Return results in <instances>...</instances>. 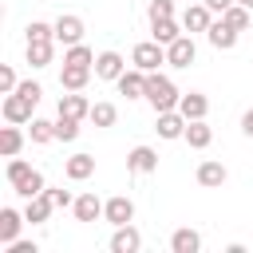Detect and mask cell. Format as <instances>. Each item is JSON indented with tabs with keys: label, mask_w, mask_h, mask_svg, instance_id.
<instances>
[{
	"label": "cell",
	"mask_w": 253,
	"mask_h": 253,
	"mask_svg": "<svg viewBox=\"0 0 253 253\" xmlns=\"http://www.w3.org/2000/svg\"><path fill=\"white\" fill-rule=\"evenodd\" d=\"M4 249H8V253H40V245H36V241H24V237H16V241L4 245Z\"/></svg>",
	"instance_id": "obj_38"
},
{
	"label": "cell",
	"mask_w": 253,
	"mask_h": 253,
	"mask_svg": "<svg viewBox=\"0 0 253 253\" xmlns=\"http://www.w3.org/2000/svg\"><path fill=\"white\" fill-rule=\"evenodd\" d=\"M28 138H32L36 146H47V142H55V119H32V130H28Z\"/></svg>",
	"instance_id": "obj_28"
},
{
	"label": "cell",
	"mask_w": 253,
	"mask_h": 253,
	"mask_svg": "<svg viewBox=\"0 0 253 253\" xmlns=\"http://www.w3.org/2000/svg\"><path fill=\"white\" fill-rule=\"evenodd\" d=\"M178 99H182V91L174 87L170 75H162V71H146V103L154 107V115H158V111H174Z\"/></svg>",
	"instance_id": "obj_1"
},
{
	"label": "cell",
	"mask_w": 253,
	"mask_h": 253,
	"mask_svg": "<svg viewBox=\"0 0 253 253\" xmlns=\"http://www.w3.org/2000/svg\"><path fill=\"white\" fill-rule=\"evenodd\" d=\"M210 24H213V12L206 8V0H198V4H190L186 12H182V28L194 36V32H210Z\"/></svg>",
	"instance_id": "obj_14"
},
{
	"label": "cell",
	"mask_w": 253,
	"mask_h": 253,
	"mask_svg": "<svg viewBox=\"0 0 253 253\" xmlns=\"http://www.w3.org/2000/svg\"><path fill=\"white\" fill-rule=\"evenodd\" d=\"M178 36H186V28H182V20H150V40H158V43H174Z\"/></svg>",
	"instance_id": "obj_21"
},
{
	"label": "cell",
	"mask_w": 253,
	"mask_h": 253,
	"mask_svg": "<svg viewBox=\"0 0 253 253\" xmlns=\"http://www.w3.org/2000/svg\"><path fill=\"white\" fill-rule=\"evenodd\" d=\"M229 4H237V0H206V8H210V12H217V16H221Z\"/></svg>",
	"instance_id": "obj_39"
},
{
	"label": "cell",
	"mask_w": 253,
	"mask_h": 253,
	"mask_svg": "<svg viewBox=\"0 0 253 253\" xmlns=\"http://www.w3.org/2000/svg\"><path fill=\"white\" fill-rule=\"evenodd\" d=\"M194 178H198L202 190H221L225 178H229V170H225L217 158H206V162H198V174H194Z\"/></svg>",
	"instance_id": "obj_10"
},
{
	"label": "cell",
	"mask_w": 253,
	"mask_h": 253,
	"mask_svg": "<svg viewBox=\"0 0 253 253\" xmlns=\"http://www.w3.org/2000/svg\"><path fill=\"white\" fill-rule=\"evenodd\" d=\"M237 4H245V8H249V12H253V0H237Z\"/></svg>",
	"instance_id": "obj_41"
},
{
	"label": "cell",
	"mask_w": 253,
	"mask_h": 253,
	"mask_svg": "<svg viewBox=\"0 0 253 253\" xmlns=\"http://www.w3.org/2000/svg\"><path fill=\"white\" fill-rule=\"evenodd\" d=\"M24 213L20 210H12V206H4L0 210V245H12L16 237H20V229H24Z\"/></svg>",
	"instance_id": "obj_16"
},
{
	"label": "cell",
	"mask_w": 253,
	"mask_h": 253,
	"mask_svg": "<svg viewBox=\"0 0 253 253\" xmlns=\"http://www.w3.org/2000/svg\"><path fill=\"white\" fill-rule=\"evenodd\" d=\"M142 249V233L126 221V225H115L111 233V253H138Z\"/></svg>",
	"instance_id": "obj_13"
},
{
	"label": "cell",
	"mask_w": 253,
	"mask_h": 253,
	"mask_svg": "<svg viewBox=\"0 0 253 253\" xmlns=\"http://www.w3.org/2000/svg\"><path fill=\"white\" fill-rule=\"evenodd\" d=\"M75 138H79V119L55 115V142H75Z\"/></svg>",
	"instance_id": "obj_31"
},
{
	"label": "cell",
	"mask_w": 253,
	"mask_h": 253,
	"mask_svg": "<svg viewBox=\"0 0 253 253\" xmlns=\"http://www.w3.org/2000/svg\"><path fill=\"white\" fill-rule=\"evenodd\" d=\"M186 115L174 107V111H158L154 115V130H158V138H166V142H174V138H186Z\"/></svg>",
	"instance_id": "obj_4"
},
{
	"label": "cell",
	"mask_w": 253,
	"mask_h": 253,
	"mask_svg": "<svg viewBox=\"0 0 253 253\" xmlns=\"http://www.w3.org/2000/svg\"><path fill=\"white\" fill-rule=\"evenodd\" d=\"M83 16H75V12H63L59 20H55V43H63V47H71V43H83Z\"/></svg>",
	"instance_id": "obj_5"
},
{
	"label": "cell",
	"mask_w": 253,
	"mask_h": 253,
	"mask_svg": "<svg viewBox=\"0 0 253 253\" xmlns=\"http://www.w3.org/2000/svg\"><path fill=\"white\" fill-rule=\"evenodd\" d=\"M194 59H198L194 36H178L174 43H166V63H170V67H190Z\"/></svg>",
	"instance_id": "obj_6"
},
{
	"label": "cell",
	"mask_w": 253,
	"mask_h": 253,
	"mask_svg": "<svg viewBox=\"0 0 253 253\" xmlns=\"http://www.w3.org/2000/svg\"><path fill=\"white\" fill-rule=\"evenodd\" d=\"M51 210H55V202H51L47 194H36V198H28V206H24V217H28L32 225H43V221L51 217Z\"/></svg>",
	"instance_id": "obj_24"
},
{
	"label": "cell",
	"mask_w": 253,
	"mask_h": 253,
	"mask_svg": "<svg viewBox=\"0 0 253 253\" xmlns=\"http://www.w3.org/2000/svg\"><path fill=\"white\" fill-rule=\"evenodd\" d=\"M20 150H24V130H20V123L0 126V154H4V158H16Z\"/></svg>",
	"instance_id": "obj_23"
},
{
	"label": "cell",
	"mask_w": 253,
	"mask_h": 253,
	"mask_svg": "<svg viewBox=\"0 0 253 253\" xmlns=\"http://www.w3.org/2000/svg\"><path fill=\"white\" fill-rule=\"evenodd\" d=\"M63 63H71V67H95V51L87 43H71L63 51Z\"/></svg>",
	"instance_id": "obj_30"
},
{
	"label": "cell",
	"mask_w": 253,
	"mask_h": 253,
	"mask_svg": "<svg viewBox=\"0 0 253 253\" xmlns=\"http://www.w3.org/2000/svg\"><path fill=\"white\" fill-rule=\"evenodd\" d=\"M71 210H75V221H99L103 217V202L95 194H79Z\"/></svg>",
	"instance_id": "obj_25"
},
{
	"label": "cell",
	"mask_w": 253,
	"mask_h": 253,
	"mask_svg": "<svg viewBox=\"0 0 253 253\" xmlns=\"http://www.w3.org/2000/svg\"><path fill=\"white\" fill-rule=\"evenodd\" d=\"M186 142H190V150H206V146L213 142V126H210L206 119L186 123Z\"/></svg>",
	"instance_id": "obj_22"
},
{
	"label": "cell",
	"mask_w": 253,
	"mask_h": 253,
	"mask_svg": "<svg viewBox=\"0 0 253 253\" xmlns=\"http://www.w3.org/2000/svg\"><path fill=\"white\" fill-rule=\"evenodd\" d=\"M63 174H67V182H87L91 174H95V154H71L67 162H63Z\"/></svg>",
	"instance_id": "obj_15"
},
{
	"label": "cell",
	"mask_w": 253,
	"mask_h": 253,
	"mask_svg": "<svg viewBox=\"0 0 253 253\" xmlns=\"http://www.w3.org/2000/svg\"><path fill=\"white\" fill-rule=\"evenodd\" d=\"M20 87V79H16V67L12 63H0V95H12Z\"/></svg>",
	"instance_id": "obj_34"
},
{
	"label": "cell",
	"mask_w": 253,
	"mask_h": 253,
	"mask_svg": "<svg viewBox=\"0 0 253 253\" xmlns=\"http://www.w3.org/2000/svg\"><path fill=\"white\" fill-rule=\"evenodd\" d=\"M130 63L142 67V71H158V67L166 63V43H158V40L134 43V47H130Z\"/></svg>",
	"instance_id": "obj_2"
},
{
	"label": "cell",
	"mask_w": 253,
	"mask_h": 253,
	"mask_svg": "<svg viewBox=\"0 0 253 253\" xmlns=\"http://www.w3.org/2000/svg\"><path fill=\"white\" fill-rule=\"evenodd\" d=\"M178 111L194 123V119H206L210 115V99L202 95V91H182V99H178Z\"/></svg>",
	"instance_id": "obj_17"
},
{
	"label": "cell",
	"mask_w": 253,
	"mask_h": 253,
	"mask_svg": "<svg viewBox=\"0 0 253 253\" xmlns=\"http://www.w3.org/2000/svg\"><path fill=\"white\" fill-rule=\"evenodd\" d=\"M123 71H126V59H123L119 51H99V55H95V79L115 83Z\"/></svg>",
	"instance_id": "obj_12"
},
{
	"label": "cell",
	"mask_w": 253,
	"mask_h": 253,
	"mask_svg": "<svg viewBox=\"0 0 253 253\" xmlns=\"http://www.w3.org/2000/svg\"><path fill=\"white\" fill-rule=\"evenodd\" d=\"M126 170H130V174H154V170H158V150L146 146V142H142V146H130V150H126Z\"/></svg>",
	"instance_id": "obj_8"
},
{
	"label": "cell",
	"mask_w": 253,
	"mask_h": 253,
	"mask_svg": "<svg viewBox=\"0 0 253 253\" xmlns=\"http://www.w3.org/2000/svg\"><path fill=\"white\" fill-rule=\"evenodd\" d=\"M91 71H95V67H71V63H63V71H59V87H63V91H87Z\"/></svg>",
	"instance_id": "obj_18"
},
{
	"label": "cell",
	"mask_w": 253,
	"mask_h": 253,
	"mask_svg": "<svg viewBox=\"0 0 253 253\" xmlns=\"http://www.w3.org/2000/svg\"><path fill=\"white\" fill-rule=\"evenodd\" d=\"M198 249H202V233L198 229L182 225V229L170 233V253H198Z\"/></svg>",
	"instance_id": "obj_20"
},
{
	"label": "cell",
	"mask_w": 253,
	"mask_h": 253,
	"mask_svg": "<svg viewBox=\"0 0 253 253\" xmlns=\"http://www.w3.org/2000/svg\"><path fill=\"white\" fill-rule=\"evenodd\" d=\"M87 123H95V126H115V123H119V107H115V103H91Z\"/></svg>",
	"instance_id": "obj_27"
},
{
	"label": "cell",
	"mask_w": 253,
	"mask_h": 253,
	"mask_svg": "<svg viewBox=\"0 0 253 253\" xmlns=\"http://www.w3.org/2000/svg\"><path fill=\"white\" fill-rule=\"evenodd\" d=\"M12 190H16V194H20L24 202H28V198L43 194V190H47V182H43V174H40V170H32V174H28V178H24L20 186H12Z\"/></svg>",
	"instance_id": "obj_32"
},
{
	"label": "cell",
	"mask_w": 253,
	"mask_h": 253,
	"mask_svg": "<svg viewBox=\"0 0 253 253\" xmlns=\"http://www.w3.org/2000/svg\"><path fill=\"white\" fill-rule=\"evenodd\" d=\"M59 115H71V119H87L91 115V103H87V95L83 91H67V95H59Z\"/></svg>",
	"instance_id": "obj_19"
},
{
	"label": "cell",
	"mask_w": 253,
	"mask_h": 253,
	"mask_svg": "<svg viewBox=\"0 0 253 253\" xmlns=\"http://www.w3.org/2000/svg\"><path fill=\"white\" fill-rule=\"evenodd\" d=\"M146 16H150V20H170V16H174V0H150Z\"/></svg>",
	"instance_id": "obj_36"
},
{
	"label": "cell",
	"mask_w": 253,
	"mask_h": 253,
	"mask_svg": "<svg viewBox=\"0 0 253 253\" xmlns=\"http://www.w3.org/2000/svg\"><path fill=\"white\" fill-rule=\"evenodd\" d=\"M103 221H111V225H126V221H134V202H130L126 194L107 198V202H103Z\"/></svg>",
	"instance_id": "obj_9"
},
{
	"label": "cell",
	"mask_w": 253,
	"mask_h": 253,
	"mask_svg": "<svg viewBox=\"0 0 253 253\" xmlns=\"http://www.w3.org/2000/svg\"><path fill=\"white\" fill-rule=\"evenodd\" d=\"M24 36H28V43H32V40H55V24H43V20H32V24L24 28Z\"/></svg>",
	"instance_id": "obj_33"
},
{
	"label": "cell",
	"mask_w": 253,
	"mask_h": 253,
	"mask_svg": "<svg viewBox=\"0 0 253 253\" xmlns=\"http://www.w3.org/2000/svg\"><path fill=\"white\" fill-rule=\"evenodd\" d=\"M16 91H20V95H28V99H32V103H40V99H43V87H40V83H36V79H24V83H20V87H16Z\"/></svg>",
	"instance_id": "obj_37"
},
{
	"label": "cell",
	"mask_w": 253,
	"mask_h": 253,
	"mask_svg": "<svg viewBox=\"0 0 253 253\" xmlns=\"http://www.w3.org/2000/svg\"><path fill=\"white\" fill-rule=\"evenodd\" d=\"M43 194L55 202V210H67V206H75V194H71V190H63V186H47Z\"/></svg>",
	"instance_id": "obj_35"
},
{
	"label": "cell",
	"mask_w": 253,
	"mask_h": 253,
	"mask_svg": "<svg viewBox=\"0 0 253 253\" xmlns=\"http://www.w3.org/2000/svg\"><path fill=\"white\" fill-rule=\"evenodd\" d=\"M221 20H225L229 28H237V32H245V28L253 24V12H249L245 4H229V8L221 12Z\"/></svg>",
	"instance_id": "obj_29"
},
{
	"label": "cell",
	"mask_w": 253,
	"mask_h": 253,
	"mask_svg": "<svg viewBox=\"0 0 253 253\" xmlns=\"http://www.w3.org/2000/svg\"><path fill=\"white\" fill-rule=\"evenodd\" d=\"M237 36H241V32H237V28H229L221 16H217V20L210 24V32H206L210 47H217V51H233V47H237Z\"/></svg>",
	"instance_id": "obj_11"
},
{
	"label": "cell",
	"mask_w": 253,
	"mask_h": 253,
	"mask_svg": "<svg viewBox=\"0 0 253 253\" xmlns=\"http://www.w3.org/2000/svg\"><path fill=\"white\" fill-rule=\"evenodd\" d=\"M241 130H245V134H249V138H253V107H249V111H245V115H241Z\"/></svg>",
	"instance_id": "obj_40"
},
{
	"label": "cell",
	"mask_w": 253,
	"mask_h": 253,
	"mask_svg": "<svg viewBox=\"0 0 253 253\" xmlns=\"http://www.w3.org/2000/svg\"><path fill=\"white\" fill-rule=\"evenodd\" d=\"M115 87H119V95H126V99H146V71L130 63V67L115 79Z\"/></svg>",
	"instance_id": "obj_7"
},
{
	"label": "cell",
	"mask_w": 253,
	"mask_h": 253,
	"mask_svg": "<svg viewBox=\"0 0 253 253\" xmlns=\"http://www.w3.org/2000/svg\"><path fill=\"white\" fill-rule=\"evenodd\" d=\"M55 59V40H32L28 43V63L32 67H47Z\"/></svg>",
	"instance_id": "obj_26"
},
{
	"label": "cell",
	"mask_w": 253,
	"mask_h": 253,
	"mask_svg": "<svg viewBox=\"0 0 253 253\" xmlns=\"http://www.w3.org/2000/svg\"><path fill=\"white\" fill-rule=\"evenodd\" d=\"M36 107H40V103H32L28 95L12 91V95H4V103H0V115H4V123H20V126H24V123H32V119H36V115H32Z\"/></svg>",
	"instance_id": "obj_3"
}]
</instances>
